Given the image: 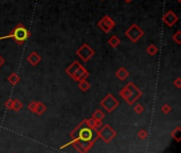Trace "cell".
Instances as JSON below:
<instances>
[{
  "instance_id": "10",
  "label": "cell",
  "mask_w": 181,
  "mask_h": 153,
  "mask_svg": "<svg viewBox=\"0 0 181 153\" xmlns=\"http://www.w3.org/2000/svg\"><path fill=\"white\" fill-rule=\"evenodd\" d=\"M28 61H29L31 65L36 66L41 61V57H40V55L37 54L36 52H32V53L30 54L29 57H28Z\"/></svg>"
},
{
  "instance_id": "13",
  "label": "cell",
  "mask_w": 181,
  "mask_h": 153,
  "mask_svg": "<svg viewBox=\"0 0 181 153\" xmlns=\"http://www.w3.org/2000/svg\"><path fill=\"white\" fill-rule=\"evenodd\" d=\"M8 81H9L12 85H15V84H17L19 81H20V78L18 77L17 74H15V72H14V74H10V77L8 78Z\"/></svg>"
},
{
  "instance_id": "7",
  "label": "cell",
  "mask_w": 181,
  "mask_h": 153,
  "mask_svg": "<svg viewBox=\"0 0 181 153\" xmlns=\"http://www.w3.org/2000/svg\"><path fill=\"white\" fill-rule=\"evenodd\" d=\"M118 104H119V102L116 101V99L115 98V97L111 96V95H108L106 98L103 99L102 102H101V105L104 108H106L107 112H111L113 108H116V107H118Z\"/></svg>"
},
{
  "instance_id": "11",
  "label": "cell",
  "mask_w": 181,
  "mask_h": 153,
  "mask_svg": "<svg viewBox=\"0 0 181 153\" xmlns=\"http://www.w3.org/2000/svg\"><path fill=\"white\" fill-rule=\"evenodd\" d=\"M128 74H128V71L124 67H121L118 71L116 72V76L118 77V79L121 80V81H124V80L128 77Z\"/></svg>"
},
{
  "instance_id": "21",
  "label": "cell",
  "mask_w": 181,
  "mask_h": 153,
  "mask_svg": "<svg viewBox=\"0 0 181 153\" xmlns=\"http://www.w3.org/2000/svg\"><path fill=\"white\" fill-rule=\"evenodd\" d=\"M135 111H136V113H138V114H140L142 113L144 111V108L143 107H142L141 104H138V105H136V107H135Z\"/></svg>"
},
{
  "instance_id": "2",
  "label": "cell",
  "mask_w": 181,
  "mask_h": 153,
  "mask_svg": "<svg viewBox=\"0 0 181 153\" xmlns=\"http://www.w3.org/2000/svg\"><path fill=\"white\" fill-rule=\"evenodd\" d=\"M67 74L70 76L72 79L75 81H82V80H86V78L88 77V71L83 67L79 62H73L71 66H69L67 68Z\"/></svg>"
},
{
  "instance_id": "17",
  "label": "cell",
  "mask_w": 181,
  "mask_h": 153,
  "mask_svg": "<svg viewBox=\"0 0 181 153\" xmlns=\"http://www.w3.org/2000/svg\"><path fill=\"white\" fill-rule=\"evenodd\" d=\"M173 40L176 41L178 45L181 44V31H177L176 33H175V34L173 35Z\"/></svg>"
},
{
  "instance_id": "3",
  "label": "cell",
  "mask_w": 181,
  "mask_h": 153,
  "mask_svg": "<svg viewBox=\"0 0 181 153\" xmlns=\"http://www.w3.org/2000/svg\"><path fill=\"white\" fill-rule=\"evenodd\" d=\"M11 33H12V37L17 41V44H19V45L23 44L30 37V35H31V33L28 31L26 28L23 27V25L21 24L17 25Z\"/></svg>"
},
{
  "instance_id": "6",
  "label": "cell",
  "mask_w": 181,
  "mask_h": 153,
  "mask_svg": "<svg viewBox=\"0 0 181 153\" xmlns=\"http://www.w3.org/2000/svg\"><path fill=\"white\" fill-rule=\"evenodd\" d=\"M93 54H94V51L87 45V44H84V45L76 51V55L80 57V59L83 60L84 62H87Z\"/></svg>"
},
{
  "instance_id": "12",
  "label": "cell",
  "mask_w": 181,
  "mask_h": 153,
  "mask_svg": "<svg viewBox=\"0 0 181 153\" xmlns=\"http://www.w3.org/2000/svg\"><path fill=\"white\" fill-rule=\"evenodd\" d=\"M120 43H121V41H120L118 36H116V35L111 36L109 38V41H108V44H109L112 48H116V47L120 45Z\"/></svg>"
},
{
  "instance_id": "8",
  "label": "cell",
  "mask_w": 181,
  "mask_h": 153,
  "mask_svg": "<svg viewBox=\"0 0 181 153\" xmlns=\"http://www.w3.org/2000/svg\"><path fill=\"white\" fill-rule=\"evenodd\" d=\"M97 133H99V135L101 136V137L105 141H106V143L110 141L111 138H113L116 136V132L112 129H111L110 126H108V124H106V126L103 128L102 130H100Z\"/></svg>"
},
{
  "instance_id": "19",
  "label": "cell",
  "mask_w": 181,
  "mask_h": 153,
  "mask_svg": "<svg viewBox=\"0 0 181 153\" xmlns=\"http://www.w3.org/2000/svg\"><path fill=\"white\" fill-rule=\"evenodd\" d=\"M21 107H22V103H21V102H19L18 100H15V101H13V107H12L13 110H15L16 112H17V111L20 110Z\"/></svg>"
},
{
  "instance_id": "24",
  "label": "cell",
  "mask_w": 181,
  "mask_h": 153,
  "mask_svg": "<svg viewBox=\"0 0 181 153\" xmlns=\"http://www.w3.org/2000/svg\"><path fill=\"white\" fill-rule=\"evenodd\" d=\"M5 107H7L8 108H12V107H13V101H12V100H9V101L5 102Z\"/></svg>"
},
{
  "instance_id": "26",
  "label": "cell",
  "mask_w": 181,
  "mask_h": 153,
  "mask_svg": "<svg viewBox=\"0 0 181 153\" xmlns=\"http://www.w3.org/2000/svg\"><path fill=\"white\" fill-rule=\"evenodd\" d=\"M3 63H4V59H3V57H1V55H0V66H1V65H2V64H3Z\"/></svg>"
},
{
  "instance_id": "20",
  "label": "cell",
  "mask_w": 181,
  "mask_h": 153,
  "mask_svg": "<svg viewBox=\"0 0 181 153\" xmlns=\"http://www.w3.org/2000/svg\"><path fill=\"white\" fill-rule=\"evenodd\" d=\"M36 107H37V102L33 101L31 104L29 105V108L32 111V112H36Z\"/></svg>"
},
{
  "instance_id": "27",
  "label": "cell",
  "mask_w": 181,
  "mask_h": 153,
  "mask_svg": "<svg viewBox=\"0 0 181 153\" xmlns=\"http://www.w3.org/2000/svg\"><path fill=\"white\" fill-rule=\"evenodd\" d=\"M124 1H125V2H127V3H130V2H132V0H124Z\"/></svg>"
},
{
  "instance_id": "1",
  "label": "cell",
  "mask_w": 181,
  "mask_h": 153,
  "mask_svg": "<svg viewBox=\"0 0 181 153\" xmlns=\"http://www.w3.org/2000/svg\"><path fill=\"white\" fill-rule=\"evenodd\" d=\"M77 129L80 130L79 134H77V138L75 140L72 141V144H73V143H80V141H82V143L93 144L94 140H96L97 138V136H99V133H97L96 130L91 129V128H89V127L80 128V129L79 127Z\"/></svg>"
},
{
  "instance_id": "18",
  "label": "cell",
  "mask_w": 181,
  "mask_h": 153,
  "mask_svg": "<svg viewBox=\"0 0 181 153\" xmlns=\"http://www.w3.org/2000/svg\"><path fill=\"white\" fill-rule=\"evenodd\" d=\"M46 111V107L44 105L41 103V102H37V107H36V112L35 113H38V114H41Z\"/></svg>"
},
{
  "instance_id": "4",
  "label": "cell",
  "mask_w": 181,
  "mask_h": 153,
  "mask_svg": "<svg viewBox=\"0 0 181 153\" xmlns=\"http://www.w3.org/2000/svg\"><path fill=\"white\" fill-rule=\"evenodd\" d=\"M125 35L129 38L132 43H137V41L140 40L142 36L144 35V32L142 31V29L139 26H137L136 24H133L130 26V28H128L125 32Z\"/></svg>"
},
{
  "instance_id": "16",
  "label": "cell",
  "mask_w": 181,
  "mask_h": 153,
  "mask_svg": "<svg viewBox=\"0 0 181 153\" xmlns=\"http://www.w3.org/2000/svg\"><path fill=\"white\" fill-rule=\"evenodd\" d=\"M103 118H104V114H103V113L101 112V111L97 110L96 112H94V113H93V119H96V120L101 121Z\"/></svg>"
},
{
  "instance_id": "14",
  "label": "cell",
  "mask_w": 181,
  "mask_h": 153,
  "mask_svg": "<svg viewBox=\"0 0 181 153\" xmlns=\"http://www.w3.org/2000/svg\"><path fill=\"white\" fill-rule=\"evenodd\" d=\"M80 90H82L83 91H86L87 90L90 88V84L86 81V80H82V81H80V85H79Z\"/></svg>"
},
{
  "instance_id": "9",
  "label": "cell",
  "mask_w": 181,
  "mask_h": 153,
  "mask_svg": "<svg viewBox=\"0 0 181 153\" xmlns=\"http://www.w3.org/2000/svg\"><path fill=\"white\" fill-rule=\"evenodd\" d=\"M162 20L168 27H173L178 21V16L173 11H168L165 15L163 16Z\"/></svg>"
},
{
  "instance_id": "5",
  "label": "cell",
  "mask_w": 181,
  "mask_h": 153,
  "mask_svg": "<svg viewBox=\"0 0 181 153\" xmlns=\"http://www.w3.org/2000/svg\"><path fill=\"white\" fill-rule=\"evenodd\" d=\"M97 26L100 27V29H101L102 31H104L105 33H108L116 27V23L108 15H105L103 16V18L99 21Z\"/></svg>"
},
{
  "instance_id": "28",
  "label": "cell",
  "mask_w": 181,
  "mask_h": 153,
  "mask_svg": "<svg viewBox=\"0 0 181 153\" xmlns=\"http://www.w3.org/2000/svg\"><path fill=\"white\" fill-rule=\"evenodd\" d=\"M177 1H178V2H181V0H177Z\"/></svg>"
},
{
  "instance_id": "15",
  "label": "cell",
  "mask_w": 181,
  "mask_h": 153,
  "mask_svg": "<svg viewBox=\"0 0 181 153\" xmlns=\"http://www.w3.org/2000/svg\"><path fill=\"white\" fill-rule=\"evenodd\" d=\"M146 51H147V53L150 54V55H155L158 52V48L155 45H153V44H152V45H149L146 48Z\"/></svg>"
},
{
  "instance_id": "29",
  "label": "cell",
  "mask_w": 181,
  "mask_h": 153,
  "mask_svg": "<svg viewBox=\"0 0 181 153\" xmlns=\"http://www.w3.org/2000/svg\"><path fill=\"white\" fill-rule=\"evenodd\" d=\"M102 1H103V0H102Z\"/></svg>"
},
{
  "instance_id": "25",
  "label": "cell",
  "mask_w": 181,
  "mask_h": 153,
  "mask_svg": "<svg viewBox=\"0 0 181 153\" xmlns=\"http://www.w3.org/2000/svg\"><path fill=\"white\" fill-rule=\"evenodd\" d=\"M139 136H140V138H145L146 132L145 131H140V132H139Z\"/></svg>"
},
{
  "instance_id": "22",
  "label": "cell",
  "mask_w": 181,
  "mask_h": 153,
  "mask_svg": "<svg viewBox=\"0 0 181 153\" xmlns=\"http://www.w3.org/2000/svg\"><path fill=\"white\" fill-rule=\"evenodd\" d=\"M174 84L176 85V87H178V88L181 87V79H180V78H177V79L175 80Z\"/></svg>"
},
{
  "instance_id": "23",
  "label": "cell",
  "mask_w": 181,
  "mask_h": 153,
  "mask_svg": "<svg viewBox=\"0 0 181 153\" xmlns=\"http://www.w3.org/2000/svg\"><path fill=\"white\" fill-rule=\"evenodd\" d=\"M169 111H171V107H169L168 104H165V105H164V107H162V112H163V113L168 114V113L169 112Z\"/></svg>"
}]
</instances>
